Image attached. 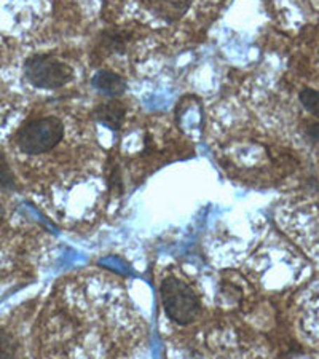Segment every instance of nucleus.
<instances>
[{
  "label": "nucleus",
  "mask_w": 319,
  "mask_h": 359,
  "mask_svg": "<svg viewBox=\"0 0 319 359\" xmlns=\"http://www.w3.org/2000/svg\"><path fill=\"white\" fill-rule=\"evenodd\" d=\"M95 118L97 121H101L102 125H106L110 130H120L121 121H123V115H125V106L118 101H110V102H104L101 106H97L95 109Z\"/></svg>",
  "instance_id": "obj_4"
},
{
  "label": "nucleus",
  "mask_w": 319,
  "mask_h": 359,
  "mask_svg": "<svg viewBox=\"0 0 319 359\" xmlns=\"http://www.w3.org/2000/svg\"><path fill=\"white\" fill-rule=\"evenodd\" d=\"M300 102L310 114L319 117V91L311 88H304L300 91Z\"/></svg>",
  "instance_id": "obj_6"
},
{
  "label": "nucleus",
  "mask_w": 319,
  "mask_h": 359,
  "mask_svg": "<svg viewBox=\"0 0 319 359\" xmlns=\"http://www.w3.org/2000/svg\"><path fill=\"white\" fill-rule=\"evenodd\" d=\"M308 133H310V135H311L313 137H315V139H318V137H319V123H316V125H313V126H311V128L308 130Z\"/></svg>",
  "instance_id": "obj_9"
},
{
  "label": "nucleus",
  "mask_w": 319,
  "mask_h": 359,
  "mask_svg": "<svg viewBox=\"0 0 319 359\" xmlns=\"http://www.w3.org/2000/svg\"><path fill=\"white\" fill-rule=\"evenodd\" d=\"M161 302L165 313L171 321L187 326L200 315V300L189 285L177 278L170 276L161 283Z\"/></svg>",
  "instance_id": "obj_1"
},
{
  "label": "nucleus",
  "mask_w": 319,
  "mask_h": 359,
  "mask_svg": "<svg viewBox=\"0 0 319 359\" xmlns=\"http://www.w3.org/2000/svg\"><path fill=\"white\" fill-rule=\"evenodd\" d=\"M16 341L7 332H0V359H15Z\"/></svg>",
  "instance_id": "obj_7"
},
{
  "label": "nucleus",
  "mask_w": 319,
  "mask_h": 359,
  "mask_svg": "<svg viewBox=\"0 0 319 359\" xmlns=\"http://www.w3.org/2000/svg\"><path fill=\"white\" fill-rule=\"evenodd\" d=\"M4 216H5V210H4L2 203H0V224H2V221H4Z\"/></svg>",
  "instance_id": "obj_10"
},
{
  "label": "nucleus",
  "mask_w": 319,
  "mask_h": 359,
  "mask_svg": "<svg viewBox=\"0 0 319 359\" xmlns=\"http://www.w3.org/2000/svg\"><path fill=\"white\" fill-rule=\"evenodd\" d=\"M62 137V123L56 117L32 120L20 130L16 144L21 152L27 155H40L53 149Z\"/></svg>",
  "instance_id": "obj_2"
},
{
  "label": "nucleus",
  "mask_w": 319,
  "mask_h": 359,
  "mask_svg": "<svg viewBox=\"0 0 319 359\" xmlns=\"http://www.w3.org/2000/svg\"><path fill=\"white\" fill-rule=\"evenodd\" d=\"M15 185V177L11 172L7 158L0 154V189H11Z\"/></svg>",
  "instance_id": "obj_8"
},
{
  "label": "nucleus",
  "mask_w": 319,
  "mask_h": 359,
  "mask_svg": "<svg viewBox=\"0 0 319 359\" xmlns=\"http://www.w3.org/2000/svg\"><path fill=\"white\" fill-rule=\"evenodd\" d=\"M93 86L107 96H118L125 91L126 83L120 75L109 71H101L93 79Z\"/></svg>",
  "instance_id": "obj_5"
},
{
  "label": "nucleus",
  "mask_w": 319,
  "mask_h": 359,
  "mask_svg": "<svg viewBox=\"0 0 319 359\" xmlns=\"http://www.w3.org/2000/svg\"><path fill=\"white\" fill-rule=\"evenodd\" d=\"M26 77L37 88L55 90L66 85L72 79V69L53 55H36L29 57Z\"/></svg>",
  "instance_id": "obj_3"
}]
</instances>
